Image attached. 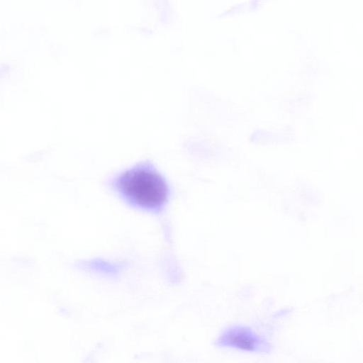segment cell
<instances>
[{
    "mask_svg": "<svg viewBox=\"0 0 363 363\" xmlns=\"http://www.w3.org/2000/svg\"><path fill=\"white\" fill-rule=\"evenodd\" d=\"M108 186L128 205L150 213L163 209L171 192L167 180L150 162L121 171L108 180Z\"/></svg>",
    "mask_w": 363,
    "mask_h": 363,
    "instance_id": "1",
    "label": "cell"
},
{
    "mask_svg": "<svg viewBox=\"0 0 363 363\" xmlns=\"http://www.w3.org/2000/svg\"><path fill=\"white\" fill-rule=\"evenodd\" d=\"M218 340L221 345L247 352L262 351L267 347L252 330L242 326L228 328Z\"/></svg>",
    "mask_w": 363,
    "mask_h": 363,
    "instance_id": "2",
    "label": "cell"
}]
</instances>
